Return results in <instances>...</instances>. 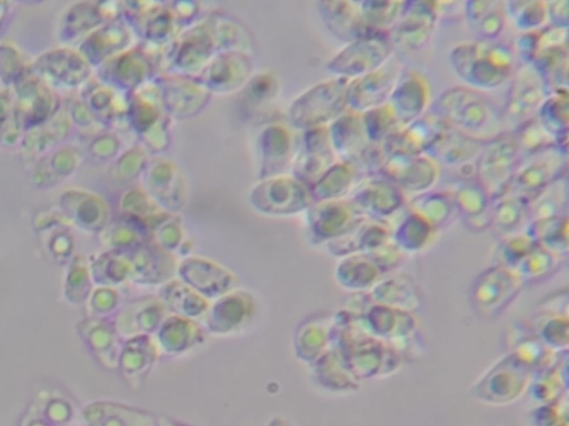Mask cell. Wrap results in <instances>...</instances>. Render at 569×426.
<instances>
[{
	"label": "cell",
	"instance_id": "6da1fadb",
	"mask_svg": "<svg viewBox=\"0 0 569 426\" xmlns=\"http://www.w3.org/2000/svg\"><path fill=\"white\" fill-rule=\"evenodd\" d=\"M331 346L361 382L389 377L403 362L390 344L367 333L346 310L333 315Z\"/></svg>",
	"mask_w": 569,
	"mask_h": 426
},
{
	"label": "cell",
	"instance_id": "7a4b0ae2",
	"mask_svg": "<svg viewBox=\"0 0 569 426\" xmlns=\"http://www.w3.org/2000/svg\"><path fill=\"white\" fill-rule=\"evenodd\" d=\"M449 62L465 85L479 91L501 87L517 67L513 48L499 39L458 43L449 53Z\"/></svg>",
	"mask_w": 569,
	"mask_h": 426
},
{
	"label": "cell",
	"instance_id": "3957f363",
	"mask_svg": "<svg viewBox=\"0 0 569 426\" xmlns=\"http://www.w3.org/2000/svg\"><path fill=\"white\" fill-rule=\"evenodd\" d=\"M429 110L450 128L479 139L488 140L506 131L493 101L467 85L446 89Z\"/></svg>",
	"mask_w": 569,
	"mask_h": 426
},
{
	"label": "cell",
	"instance_id": "277c9868",
	"mask_svg": "<svg viewBox=\"0 0 569 426\" xmlns=\"http://www.w3.org/2000/svg\"><path fill=\"white\" fill-rule=\"evenodd\" d=\"M531 376V368L509 351L472 383L469 394L485 405L505 407L526 395Z\"/></svg>",
	"mask_w": 569,
	"mask_h": 426
},
{
	"label": "cell",
	"instance_id": "5b68a950",
	"mask_svg": "<svg viewBox=\"0 0 569 426\" xmlns=\"http://www.w3.org/2000/svg\"><path fill=\"white\" fill-rule=\"evenodd\" d=\"M348 82L347 79L332 78L300 93L288 109L290 126L301 132L328 126L347 111Z\"/></svg>",
	"mask_w": 569,
	"mask_h": 426
},
{
	"label": "cell",
	"instance_id": "8992f818",
	"mask_svg": "<svg viewBox=\"0 0 569 426\" xmlns=\"http://www.w3.org/2000/svg\"><path fill=\"white\" fill-rule=\"evenodd\" d=\"M520 158L512 131H503L485 141L476 160L475 180L490 202L507 194Z\"/></svg>",
	"mask_w": 569,
	"mask_h": 426
},
{
	"label": "cell",
	"instance_id": "52a82bcc",
	"mask_svg": "<svg viewBox=\"0 0 569 426\" xmlns=\"http://www.w3.org/2000/svg\"><path fill=\"white\" fill-rule=\"evenodd\" d=\"M128 120L148 153L159 155L170 144L169 123L153 79L130 92Z\"/></svg>",
	"mask_w": 569,
	"mask_h": 426
},
{
	"label": "cell",
	"instance_id": "ba28073f",
	"mask_svg": "<svg viewBox=\"0 0 569 426\" xmlns=\"http://www.w3.org/2000/svg\"><path fill=\"white\" fill-rule=\"evenodd\" d=\"M396 49L388 32H368L345 44L327 63L326 71L333 78L353 80L388 62Z\"/></svg>",
	"mask_w": 569,
	"mask_h": 426
},
{
	"label": "cell",
	"instance_id": "9c48e42d",
	"mask_svg": "<svg viewBox=\"0 0 569 426\" xmlns=\"http://www.w3.org/2000/svg\"><path fill=\"white\" fill-rule=\"evenodd\" d=\"M217 53L209 24L201 18L164 48L161 72L196 78Z\"/></svg>",
	"mask_w": 569,
	"mask_h": 426
},
{
	"label": "cell",
	"instance_id": "30bf717a",
	"mask_svg": "<svg viewBox=\"0 0 569 426\" xmlns=\"http://www.w3.org/2000/svg\"><path fill=\"white\" fill-rule=\"evenodd\" d=\"M523 287L513 268L492 264L472 281L470 305L479 317L495 320L513 303Z\"/></svg>",
	"mask_w": 569,
	"mask_h": 426
},
{
	"label": "cell",
	"instance_id": "8fae6325",
	"mask_svg": "<svg viewBox=\"0 0 569 426\" xmlns=\"http://www.w3.org/2000/svg\"><path fill=\"white\" fill-rule=\"evenodd\" d=\"M565 175H568V149L551 145L520 158L507 194L528 202Z\"/></svg>",
	"mask_w": 569,
	"mask_h": 426
},
{
	"label": "cell",
	"instance_id": "7c38bea8",
	"mask_svg": "<svg viewBox=\"0 0 569 426\" xmlns=\"http://www.w3.org/2000/svg\"><path fill=\"white\" fill-rule=\"evenodd\" d=\"M549 90L539 72L528 63L516 67L501 110L503 129L512 131L536 118Z\"/></svg>",
	"mask_w": 569,
	"mask_h": 426
},
{
	"label": "cell",
	"instance_id": "4fadbf2b",
	"mask_svg": "<svg viewBox=\"0 0 569 426\" xmlns=\"http://www.w3.org/2000/svg\"><path fill=\"white\" fill-rule=\"evenodd\" d=\"M249 202L261 214L288 216L306 212L313 200L309 187L287 173L259 180L249 193Z\"/></svg>",
	"mask_w": 569,
	"mask_h": 426
},
{
	"label": "cell",
	"instance_id": "5bb4252c",
	"mask_svg": "<svg viewBox=\"0 0 569 426\" xmlns=\"http://www.w3.org/2000/svg\"><path fill=\"white\" fill-rule=\"evenodd\" d=\"M142 189L156 203L171 214H178L187 204L189 189L181 168L171 159L149 158L141 173Z\"/></svg>",
	"mask_w": 569,
	"mask_h": 426
},
{
	"label": "cell",
	"instance_id": "9a60e30c",
	"mask_svg": "<svg viewBox=\"0 0 569 426\" xmlns=\"http://www.w3.org/2000/svg\"><path fill=\"white\" fill-rule=\"evenodd\" d=\"M440 17V3L435 1H403L402 9L388 31L397 50L415 51L431 40Z\"/></svg>",
	"mask_w": 569,
	"mask_h": 426
},
{
	"label": "cell",
	"instance_id": "2e32d148",
	"mask_svg": "<svg viewBox=\"0 0 569 426\" xmlns=\"http://www.w3.org/2000/svg\"><path fill=\"white\" fill-rule=\"evenodd\" d=\"M166 114L172 120H187L200 114L212 94L193 77L160 72L154 78Z\"/></svg>",
	"mask_w": 569,
	"mask_h": 426
},
{
	"label": "cell",
	"instance_id": "e0dca14e",
	"mask_svg": "<svg viewBox=\"0 0 569 426\" xmlns=\"http://www.w3.org/2000/svg\"><path fill=\"white\" fill-rule=\"evenodd\" d=\"M348 199L367 219L388 222L406 203L403 192L378 173L358 179Z\"/></svg>",
	"mask_w": 569,
	"mask_h": 426
},
{
	"label": "cell",
	"instance_id": "ac0fdd59",
	"mask_svg": "<svg viewBox=\"0 0 569 426\" xmlns=\"http://www.w3.org/2000/svg\"><path fill=\"white\" fill-rule=\"evenodd\" d=\"M295 135L284 123L264 124L256 139V161L258 180H263L291 171L298 148Z\"/></svg>",
	"mask_w": 569,
	"mask_h": 426
},
{
	"label": "cell",
	"instance_id": "d6986e66",
	"mask_svg": "<svg viewBox=\"0 0 569 426\" xmlns=\"http://www.w3.org/2000/svg\"><path fill=\"white\" fill-rule=\"evenodd\" d=\"M128 26L142 39L143 43L166 48L183 30L169 2H130Z\"/></svg>",
	"mask_w": 569,
	"mask_h": 426
},
{
	"label": "cell",
	"instance_id": "ffe728a7",
	"mask_svg": "<svg viewBox=\"0 0 569 426\" xmlns=\"http://www.w3.org/2000/svg\"><path fill=\"white\" fill-rule=\"evenodd\" d=\"M252 54L242 51L217 53L197 80L212 94L228 95L240 92L253 75Z\"/></svg>",
	"mask_w": 569,
	"mask_h": 426
},
{
	"label": "cell",
	"instance_id": "44dd1931",
	"mask_svg": "<svg viewBox=\"0 0 569 426\" xmlns=\"http://www.w3.org/2000/svg\"><path fill=\"white\" fill-rule=\"evenodd\" d=\"M403 68L405 64L395 54L379 69L350 80L347 87V110L363 113L386 104Z\"/></svg>",
	"mask_w": 569,
	"mask_h": 426
},
{
	"label": "cell",
	"instance_id": "7402d4cb",
	"mask_svg": "<svg viewBox=\"0 0 569 426\" xmlns=\"http://www.w3.org/2000/svg\"><path fill=\"white\" fill-rule=\"evenodd\" d=\"M306 213L311 239L323 245L345 235L366 219L348 197L313 202Z\"/></svg>",
	"mask_w": 569,
	"mask_h": 426
},
{
	"label": "cell",
	"instance_id": "603a6c76",
	"mask_svg": "<svg viewBox=\"0 0 569 426\" xmlns=\"http://www.w3.org/2000/svg\"><path fill=\"white\" fill-rule=\"evenodd\" d=\"M380 174L395 183L405 195L409 193L413 196L432 190L439 179L440 169L427 154H391Z\"/></svg>",
	"mask_w": 569,
	"mask_h": 426
},
{
	"label": "cell",
	"instance_id": "cb8c5ba5",
	"mask_svg": "<svg viewBox=\"0 0 569 426\" xmlns=\"http://www.w3.org/2000/svg\"><path fill=\"white\" fill-rule=\"evenodd\" d=\"M357 318L367 333L387 342L396 351L419 334V324L415 313L395 310L373 302Z\"/></svg>",
	"mask_w": 569,
	"mask_h": 426
},
{
	"label": "cell",
	"instance_id": "d4e9b609",
	"mask_svg": "<svg viewBox=\"0 0 569 426\" xmlns=\"http://www.w3.org/2000/svg\"><path fill=\"white\" fill-rule=\"evenodd\" d=\"M290 174L308 187L312 185L338 159L331 148L327 126L301 132Z\"/></svg>",
	"mask_w": 569,
	"mask_h": 426
},
{
	"label": "cell",
	"instance_id": "484cf974",
	"mask_svg": "<svg viewBox=\"0 0 569 426\" xmlns=\"http://www.w3.org/2000/svg\"><path fill=\"white\" fill-rule=\"evenodd\" d=\"M531 332L551 351H567L569 345V316L567 290L550 294L539 304L530 322Z\"/></svg>",
	"mask_w": 569,
	"mask_h": 426
},
{
	"label": "cell",
	"instance_id": "4316f807",
	"mask_svg": "<svg viewBox=\"0 0 569 426\" xmlns=\"http://www.w3.org/2000/svg\"><path fill=\"white\" fill-rule=\"evenodd\" d=\"M430 97L427 77L405 65L387 103L402 128L429 110Z\"/></svg>",
	"mask_w": 569,
	"mask_h": 426
},
{
	"label": "cell",
	"instance_id": "83f0119b",
	"mask_svg": "<svg viewBox=\"0 0 569 426\" xmlns=\"http://www.w3.org/2000/svg\"><path fill=\"white\" fill-rule=\"evenodd\" d=\"M446 128L447 124L428 110L420 118L402 126L383 144L389 155L427 154Z\"/></svg>",
	"mask_w": 569,
	"mask_h": 426
},
{
	"label": "cell",
	"instance_id": "f1b7e54d",
	"mask_svg": "<svg viewBox=\"0 0 569 426\" xmlns=\"http://www.w3.org/2000/svg\"><path fill=\"white\" fill-rule=\"evenodd\" d=\"M367 293L376 304L409 313H416L423 303L419 284L405 273L383 275Z\"/></svg>",
	"mask_w": 569,
	"mask_h": 426
},
{
	"label": "cell",
	"instance_id": "f546056e",
	"mask_svg": "<svg viewBox=\"0 0 569 426\" xmlns=\"http://www.w3.org/2000/svg\"><path fill=\"white\" fill-rule=\"evenodd\" d=\"M485 141L447 125L427 155L439 166L445 165L458 170L476 162Z\"/></svg>",
	"mask_w": 569,
	"mask_h": 426
},
{
	"label": "cell",
	"instance_id": "4dcf8cb0",
	"mask_svg": "<svg viewBox=\"0 0 569 426\" xmlns=\"http://www.w3.org/2000/svg\"><path fill=\"white\" fill-rule=\"evenodd\" d=\"M327 129L331 148L340 161L355 165L370 144L360 113L347 110Z\"/></svg>",
	"mask_w": 569,
	"mask_h": 426
},
{
	"label": "cell",
	"instance_id": "1f68e13d",
	"mask_svg": "<svg viewBox=\"0 0 569 426\" xmlns=\"http://www.w3.org/2000/svg\"><path fill=\"white\" fill-rule=\"evenodd\" d=\"M390 239L391 229L387 222L366 217L351 231L325 246L329 254L340 258L355 253H370Z\"/></svg>",
	"mask_w": 569,
	"mask_h": 426
},
{
	"label": "cell",
	"instance_id": "d6a6232c",
	"mask_svg": "<svg viewBox=\"0 0 569 426\" xmlns=\"http://www.w3.org/2000/svg\"><path fill=\"white\" fill-rule=\"evenodd\" d=\"M316 4L327 31L345 44L371 32L362 24L358 1H319Z\"/></svg>",
	"mask_w": 569,
	"mask_h": 426
},
{
	"label": "cell",
	"instance_id": "836d02e7",
	"mask_svg": "<svg viewBox=\"0 0 569 426\" xmlns=\"http://www.w3.org/2000/svg\"><path fill=\"white\" fill-rule=\"evenodd\" d=\"M179 274L181 278L188 283L190 287L206 296H220L232 287V274L216 264L214 262L192 256L183 260L179 265Z\"/></svg>",
	"mask_w": 569,
	"mask_h": 426
},
{
	"label": "cell",
	"instance_id": "e575fe53",
	"mask_svg": "<svg viewBox=\"0 0 569 426\" xmlns=\"http://www.w3.org/2000/svg\"><path fill=\"white\" fill-rule=\"evenodd\" d=\"M568 395V349L558 352L555 363L535 372L526 396L537 405L557 402Z\"/></svg>",
	"mask_w": 569,
	"mask_h": 426
},
{
	"label": "cell",
	"instance_id": "d590c367",
	"mask_svg": "<svg viewBox=\"0 0 569 426\" xmlns=\"http://www.w3.org/2000/svg\"><path fill=\"white\" fill-rule=\"evenodd\" d=\"M383 274L368 253H355L340 257L335 278L349 293L368 292Z\"/></svg>",
	"mask_w": 569,
	"mask_h": 426
},
{
	"label": "cell",
	"instance_id": "8d00e7d4",
	"mask_svg": "<svg viewBox=\"0 0 569 426\" xmlns=\"http://www.w3.org/2000/svg\"><path fill=\"white\" fill-rule=\"evenodd\" d=\"M463 16L480 40H498L506 26L505 1L469 0L463 3Z\"/></svg>",
	"mask_w": 569,
	"mask_h": 426
},
{
	"label": "cell",
	"instance_id": "74e56055",
	"mask_svg": "<svg viewBox=\"0 0 569 426\" xmlns=\"http://www.w3.org/2000/svg\"><path fill=\"white\" fill-rule=\"evenodd\" d=\"M313 365L317 382L330 392L348 394L361 388L362 382L333 346L313 362Z\"/></svg>",
	"mask_w": 569,
	"mask_h": 426
},
{
	"label": "cell",
	"instance_id": "f35d334b",
	"mask_svg": "<svg viewBox=\"0 0 569 426\" xmlns=\"http://www.w3.org/2000/svg\"><path fill=\"white\" fill-rule=\"evenodd\" d=\"M358 174L352 163L338 160L309 186L313 202L348 197L358 181Z\"/></svg>",
	"mask_w": 569,
	"mask_h": 426
},
{
	"label": "cell",
	"instance_id": "ab89813d",
	"mask_svg": "<svg viewBox=\"0 0 569 426\" xmlns=\"http://www.w3.org/2000/svg\"><path fill=\"white\" fill-rule=\"evenodd\" d=\"M204 18L209 24L218 53L224 51L251 53L252 37L238 19L221 11H213Z\"/></svg>",
	"mask_w": 569,
	"mask_h": 426
},
{
	"label": "cell",
	"instance_id": "60d3db41",
	"mask_svg": "<svg viewBox=\"0 0 569 426\" xmlns=\"http://www.w3.org/2000/svg\"><path fill=\"white\" fill-rule=\"evenodd\" d=\"M568 214L529 221L523 229L538 245L563 260L569 252Z\"/></svg>",
	"mask_w": 569,
	"mask_h": 426
},
{
	"label": "cell",
	"instance_id": "b9f144b4",
	"mask_svg": "<svg viewBox=\"0 0 569 426\" xmlns=\"http://www.w3.org/2000/svg\"><path fill=\"white\" fill-rule=\"evenodd\" d=\"M529 222L527 201L512 194L491 202L490 227L503 237L522 231Z\"/></svg>",
	"mask_w": 569,
	"mask_h": 426
},
{
	"label": "cell",
	"instance_id": "7bdbcfd3",
	"mask_svg": "<svg viewBox=\"0 0 569 426\" xmlns=\"http://www.w3.org/2000/svg\"><path fill=\"white\" fill-rule=\"evenodd\" d=\"M536 119L553 136L556 143L568 149L569 92L557 90L549 93L539 108Z\"/></svg>",
	"mask_w": 569,
	"mask_h": 426
},
{
	"label": "cell",
	"instance_id": "ee69618b",
	"mask_svg": "<svg viewBox=\"0 0 569 426\" xmlns=\"http://www.w3.org/2000/svg\"><path fill=\"white\" fill-rule=\"evenodd\" d=\"M436 230L421 216L408 211L395 230L391 240L406 254L423 251L432 241Z\"/></svg>",
	"mask_w": 569,
	"mask_h": 426
},
{
	"label": "cell",
	"instance_id": "f6af8a7d",
	"mask_svg": "<svg viewBox=\"0 0 569 426\" xmlns=\"http://www.w3.org/2000/svg\"><path fill=\"white\" fill-rule=\"evenodd\" d=\"M408 211L426 220L436 231L443 227L456 212L449 192L428 191L413 195L408 201Z\"/></svg>",
	"mask_w": 569,
	"mask_h": 426
},
{
	"label": "cell",
	"instance_id": "bcb514c9",
	"mask_svg": "<svg viewBox=\"0 0 569 426\" xmlns=\"http://www.w3.org/2000/svg\"><path fill=\"white\" fill-rule=\"evenodd\" d=\"M565 261L551 251L536 244L513 270L523 286L538 284L551 277Z\"/></svg>",
	"mask_w": 569,
	"mask_h": 426
},
{
	"label": "cell",
	"instance_id": "7dc6e473",
	"mask_svg": "<svg viewBox=\"0 0 569 426\" xmlns=\"http://www.w3.org/2000/svg\"><path fill=\"white\" fill-rule=\"evenodd\" d=\"M568 186V175H565L530 199L527 202L529 221L567 214Z\"/></svg>",
	"mask_w": 569,
	"mask_h": 426
},
{
	"label": "cell",
	"instance_id": "c3c4849f",
	"mask_svg": "<svg viewBox=\"0 0 569 426\" xmlns=\"http://www.w3.org/2000/svg\"><path fill=\"white\" fill-rule=\"evenodd\" d=\"M449 193L461 219L478 216L490 210L491 202L475 179L460 180Z\"/></svg>",
	"mask_w": 569,
	"mask_h": 426
},
{
	"label": "cell",
	"instance_id": "681fc988",
	"mask_svg": "<svg viewBox=\"0 0 569 426\" xmlns=\"http://www.w3.org/2000/svg\"><path fill=\"white\" fill-rule=\"evenodd\" d=\"M506 16L521 32L537 31L547 26V1L509 0L505 1Z\"/></svg>",
	"mask_w": 569,
	"mask_h": 426
},
{
	"label": "cell",
	"instance_id": "f907efd6",
	"mask_svg": "<svg viewBox=\"0 0 569 426\" xmlns=\"http://www.w3.org/2000/svg\"><path fill=\"white\" fill-rule=\"evenodd\" d=\"M362 24L367 31L388 32L397 20L403 1H358Z\"/></svg>",
	"mask_w": 569,
	"mask_h": 426
},
{
	"label": "cell",
	"instance_id": "816d5d0a",
	"mask_svg": "<svg viewBox=\"0 0 569 426\" xmlns=\"http://www.w3.org/2000/svg\"><path fill=\"white\" fill-rule=\"evenodd\" d=\"M360 114L366 135L370 143H385L401 129L393 111L388 103Z\"/></svg>",
	"mask_w": 569,
	"mask_h": 426
},
{
	"label": "cell",
	"instance_id": "f5cc1de1",
	"mask_svg": "<svg viewBox=\"0 0 569 426\" xmlns=\"http://www.w3.org/2000/svg\"><path fill=\"white\" fill-rule=\"evenodd\" d=\"M535 245L525 230L500 237L492 254V264L515 268Z\"/></svg>",
	"mask_w": 569,
	"mask_h": 426
},
{
	"label": "cell",
	"instance_id": "db71d44e",
	"mask_svg": "<svg viewBox=\"0 0 569 426\" xmlns=\"http://www.w3.org/2000/svg\"><path fill=\"white\" fill-rule=\"evenodd\" d=\"M279 81L270 72L253 73L251 79L240 91L243 98V105L247 109H259L267 106L279 94Z\"/></svg>",
	"mask_w": 569,
	"mask_h": 426
},
{
	"label": "cell",
	"instance_id": "11a10c76",
	"mask_svg": "<svg viewBox=\"0 0 569 426\" xmlns=\"http://www.w3.org/2000/svg\"><path fill=\"white\" fill-rule=\"evenodd\" d=\"M512 132L521 156L557 144L553 136L536 118L512 130Z\"/></svg>",
	"mask_w": 569,
	"mask_h": 426
},
{
	"label": "cell",
	"instance_id": "9f6ffc18",
	"mask_svg": "<svg viewBox=\"0 0 569 426\" xmlns=\"http://www.w3.org/2000/svg\"><path fill=\"white\" fill-rule=\"evenodd\" d=\"M568 395L561 399L533 406L528 413L529 426H569Z\"/></svg>",
	"mask_w": 569,
	"mask_h": 426
},
{
	"label": "cell",
	"instance_id": "6f0895ef",
	"mask_svg": "<svg viewBox=\"0 0 569 426\" xmlns=\"http://www.w3.org/2000/svg\"><path fill=\"white\" fill-rule=\"evenodd\" d=\"M368 254L383 275L395 272L405 260V254L391 239Z\"/></svg>",
	"mask_w": 569,
	"mask_h": 426
},
{
	"label": "cell",
	"instance_id": "680465c9",
	"mask_svg": "<svg viewBox=\"0 0 569 426\" xmlns=\"http://www.w3.org/2000/svg\"><path fill=\"white\" fill-rule=\"evenodd\" d=\"M169 3L178 22L183 29L200 20L198 18L201 11L199 3L192 1H171Z\"/></svg>",
	"mask_w": 569,
	"mask_h": 426
},
{
	"label": "cell",
	"instance_id": "91938a15",
	"mask_svg": "<svg viewBox=\"0 0 569 426\" xmlns=\"http://www.w3.org/2000/svg\"><path fill=\"white\" fill-rule=\"evenodd\" d=\"M547 23L559 28H569V1H547Z\"/></svg>",
	"mask_w": 569,
	"mask_h": 426
},
{
	"label": "cell",
	"instance_id": "94428289",
	"mask_svg": "<svg viewBox=\"0 0 569 426\" xmlns=\"http://www.w3.org/2000/svg\"><path fill=\"white\" fill-rule=\"evenodd\" d=\"M536 39L537 31L521 32L515 39L513 51L519 57L520 63L530 64L532 62L536 52Z\"/></svg>",
	"mask_w": 569,
	"mask_h": 426
}]
</instances>
